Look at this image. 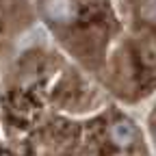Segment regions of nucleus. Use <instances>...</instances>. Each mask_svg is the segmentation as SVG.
<instances>
[{
  "label": "nucleus",
  "instance_id": "f257e3e1",
  "mask_svg": "<svg viewBox=\"0 0 156 156\" xmlns=\"http://www.w3.org/2000/svg\"><path fill=\"white\" fill-rule=\"evenodd\" d=\"M106 139H108V145L113 147L132 150L139 145V130L130 119H115L106 128Z\"/></svg>",
  "mask_w": 156,
  "mask_h": 156
},
{
  "label": "nucleus",
  "instance_id": "f03ea898",
  "mask_svg": "<svg viewBox=\"0 0 156 156\" xmlns=\"http://www.w3.org/2000/svg\"><path fill=\"white\" fill-rule=\"evenodd\" d=\"M44 15L56 24H69L80 15L76 0H44Z\"/></svg>",
  "mask_w": 156,
  "mask_h": 156
}]
</instances>
